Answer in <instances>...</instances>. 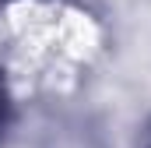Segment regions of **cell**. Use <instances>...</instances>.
I'll return each mask as SVG.
<instances>
[{"mask_svg": "<svg viewBox=\"0 0 151 148\" xmlns=\"http://www.w3.org/2000/svg\"><path fill=\"white\" fill-rule=\"evenodd\" d=\"M14 120H18V102H14V92H11V81H7V74L0 71V141L11 134Z\"/></svg>", "mask_w": 151, "mask_h": 148, "instance_id": "cell-1", "label": "cell"}, {"mask_svg": "<svg viewBox=\"0 0 151 148\" xmlns=\"http://www.w3.org/2000/svg\"><path fill=\"white\" fill-rule=\"evenodd\" d=\"M134 148H151V113L141 120V127H137V141H134Z\"/></svg>", "mask_w": 151, "mask_h": 148, "instance_id": "cell-2", "label": "cell"}]
</instances>
